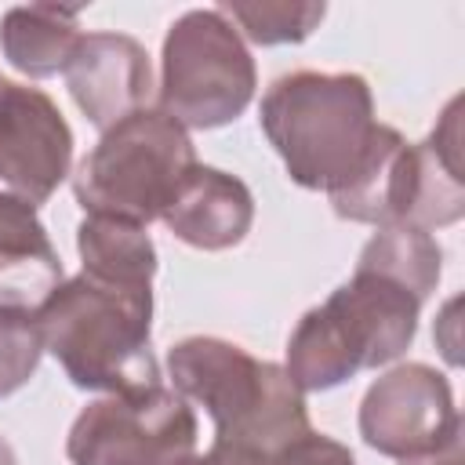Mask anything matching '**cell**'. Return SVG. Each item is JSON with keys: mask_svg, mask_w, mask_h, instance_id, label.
Segmentation results:
<instances>
[{"mask_svg": "<svg viewBox=\"0 0 465 465\" xmlns=\"http://www.w3.org/2000/svg\"><path fill=\"white\" fill-rule=\"evenodd\" d=\"M200 163L189 131L163 109H142L102 131L98 145L73 174V196L84 214L149 225L163 214L174 189Z\"/></svg>", "mask_w": 465, "mask_h": 465, "instance_id": "5b68a950", "label": "cell"}, {"mask_svg": "<svg viewBox=\"0 0 465 465\" xmlns=\"http://www.w3.org/2000/svg\"><path fill=\"white\" fill-rule=\"evenodd\" d=\"M403 465H461V447H454L440 458H429V461H403Z\"/></svg>", "mask_w": 465, "mask_h": 465, "instance_id": "44dd1931", "label": "cell"}, {"mask_svg": "<svg viewBox=\"0 0 465 465\" xmlns=\"http://www.w3.org/2000/svg\"><path fill=\"white\" fill-rule=\"evenodd\" d=\"M269 465H356L352 450L323 432H305L269 454Z\"/></svg>", "mask_w": 465, "mask_h": 465, "instance_id": "d6986e66", "label": "cell"}, {"mask_svg": "<svg viewBox=\"0 0 465 465\" xmlns=\"http://www.w3.org/2000/svg\"><path fill=\"white\" fill-rule=\"evenodd\" d=\"M421 305L403 283L356 269L323 305L298 320L283 371L302 392H327L360 371L385 367L411 349Z\"/></svg>", "mask_w": 465, "mask_h": 465, "instance_id": "3957f363", "label": "cell"}, {"mask_svg": "<svg viewBox=\"0 0 465 465\" xmlns=\"http://www.w3.org/2000/svg\"><path fill=\"white\" fill-rule=\"evenodd\" d=\"M0 465H18V458H15V450H11V443L0 436Z\"/></svg>", "mask_w": 465, "mask_h": 465, "instance_id": "7402d4cb", "label": "cell"}, {"mask_svg": "<svg viewBox=\"0 0 465 465\" xmlns=\"http://www.w3.org/2000/svg\"><path fill=\"white\" fill-rule=\"evenodd\" d=\"M461 98H450L440 124L425 142L411 145L407 203L396 225L443 229L465 214V167H461Z\"/></svg>", "mask_w": 465, "mask_h": 465, "instance_id": "7c38bea8", "label": "cell"}, {"mask_svg": "<svg viewBox=\"0 0 465 465\" xmlns=\"http://www.w3.org/2000/svg\"><path fill=\"white\" fill-rule=\"evenodd\" d=\"M160 222L189 247L229 251L251 232L254 196L236 174L193 163L182 185L174 189L171 203L163 207Z\"/></svg>", "mask_w": 465, "mask_h": 465, "instance_id": "8fae6325", "label": "cell"}, {"mask_svg": "<svg viewBox=\"0 0 465 465\" xmlns=\"http://www.w3.org/2000/svg\"><path fill=\"white\" fill-rule=\"evenodd\" d=\"M185 465H269V454L240 447V443H218L214 440V447L207 454H196Z\"/></svg>", "mask_w": 465, "mask_h": 465, "instance_id": "ffe728a7", "label": "cell"}, {"mask_svg": "<svg viewBox=\"0 0 465 465\" xmlns=\"http://www.w3.org/2000/svg\"><path fill=\"white\" fill-rule=\"evenodd\" d=\"M76 251L84 262V272L109 276V280H131V283H153L156 276V247L142 225L87 214L76 229Z\"/></svg>", "mask_w": 465, "mask_h": 465, "instance_id": "9a60e30c", "label": "cell"}, {"mask_svg": "<svg viewBox=\"0 0 465 465\" xmlns=\"http://www.w3.org/2000/svg\"><path fill=\"white\" fill-rule=\"evenodd\" d=\"M167 374L178 396L211 414L218 443L272 454L309 432L305 392L280 363L258 360L236 341L214 334L182 338L167 352Z\"/></svg>", "mask_w": 465, "mask_h": 465, "instance_id": "277c9868", "label": "cell"}, {"mask_svg": "<svg viewBox=\"0 0 465 465\" xmlns=\"http://www.w3.org/2000/svg\"><path fill=\"white\" fill-rule=\"evenodd\" d=\"M44 338L36 327V312L0 305V400L18 392L36 374Z\"/></svg>", "mask_w": 465, "mask_h": 465, "instance_id": "ac0fdd59", "label": "cell"}, {"mask_svg": "<svg viewBox=\"0 0 465 465\" xmlns=\"http://www.w3.org/2000/svg\"><path fill=\"white\" fill-rule=\"evenodd\" d=\"M356 269L381 272L403 283L414 298H429L443 272V251L432 232L414 225H378V232L363 243Z\"/></svg>", "mask_w": 465, "mask_h": 465, "instance_id": "2e32d148", "label": "cell"}, {"mask_svg": "<svg viewBox=\"0 0 465 465\" xmlns=\"http://www.w3.org/2000/svg\"><path fill=\"white\" fill-rule=\"evenodd\" d=\"M218 11L236 25L240 36L262 47L276 44H302L323 22L327 4L316 0H229Z\"/></svg>", "mask_w": 465, "mask_h": 465, "instance_id": "e0dca14e", "label": "cell"}, {"mask_svg": "<svg viewBox=\"0 0 465 465\" xmlns=\"http://www.w3.org/2000/svg\"><path fill=\"white\" fill-rule=\"evenodd\" d=\"M196 443L200 421L189 400L145 385L87 403L69 425L65 458L73 465H185Z\"/></svg>", "mask_w": 465, "mask_h": 465, "instance_id": "52a82bcc", "label": "cell"}, {"mask_svg": "<svg viewBox=\"0 0 465 465\" xmlns=\"http://www.w3.org/2000/svg\"><path fill=\"white\" fill-rule=\"evenodd\" d=\"M254 87V58L218 7H193L171 22L160 51L156 109L185 131H214L251 105Z\"/></svg>", "mask_w": 465, "mask_h": 465, "instance_id": "8992f818", "label": "cell"}, {"mask_svg": "<svg viewBox=\"0 0 465 465\" xmlns=\"http://www.w3.org/2000/svg\"><path fill=\"white\" fill-rule=\"evenodd\" d=\"M65 87L87 124L109 131L131 113L149 109L156 84L149 54L134 36L84 33L73 62L65 65Z\"/></svg>", "mask_w": 465, "mask_h": 465, "instance_id": "30bf717a", "label": "cell"}, {"mask_svg": "<svg viewBox=\"0 0 465 465\" xmlns=\"http://www.w3.org/2000/svg\"><path fill=\"white\" fill-rule=\"evenodd\" d=\"M80 40H84L80 7L22 4L11 7L0 22V51L29 80H47L54 73H65Z\"/></svg>", "mask_w": 465, "mask_h": 465, "instance_id": "5bb4252c", "label": "cell"}, {"mask_svg": "<svg viewBox=\"0 0 465 465\" xmlns=\"http://www.w3.org/2000/svg\"><path fill=\"white\" fill-rule=\"evenodd\" d=\"M62 283V258L36 207L0 196V305L36 312Z\"/></svg>", "mask_w": 465, "mask_h": 465, "instance_id": "4fadbf2b", "label": "cell"}, {"mask_svg": "<svg viewBox=\"0 0 465 465\" xmlns=\"http://www.w3.org/2000/svg\"><path fill=\"white\" fill-rule=\"evenodd\" d=\"M258 124L291 182L327 193V200L341 196L367 171L389 134L360 73H287L265 91Z\"/></svg>", "mask_w": 465, "mask_h": 465, "instance_id": "6da1fadb", "label": "cell"}, {"mask_svg": "<svg viewBox=\"0 0 465 465\" xmlns=\"http://www.w3.org/2000/svg\"><path fill=\"white\" fill-rule=\"evenodd\" d=\"M73 167V131L40 87L0 73V196L40 207Z\"/></svg>", "mask_w": 465, "mask_h": 465, "instance_id": "9c48e42d", "label": "cell"}, {"mask_svg": "<svg viewBox=\"0 0 465 465\" xmlns=\"http://www.w3.org/2000/svg\"><path fill=\"white\" fill-rule=\"evenodd\" d=\"M356 425L371 450L396 461H429L461 447L450 381L429 363H400L371 381Z\"/></svg>", "mask_w": 465, "mask_h": 465, "instance_id": "ba28073f", "label": "cell"}, {"mask_svg": "<svg viewBox=\"0 0 465 465\" xmlns=\"http://www.w3.org/2000/svg\"><path fill=\"white\" fill-rule=\"evenodd\" d=\"M44 352L87 392H131L160 385L153 356V283L76 272L36 309Z\"/></svg>", "mask_w": 465, "mask_h": 465, "instance_id": "7a4b0ae2", "label": "cell"}]
</instances>
